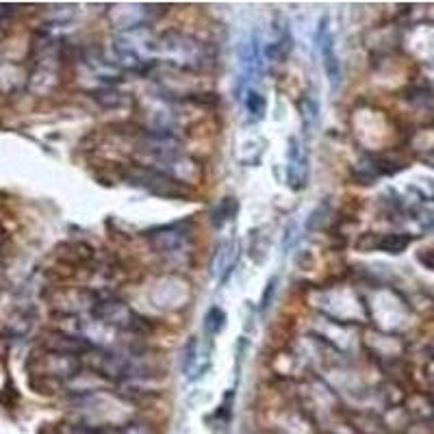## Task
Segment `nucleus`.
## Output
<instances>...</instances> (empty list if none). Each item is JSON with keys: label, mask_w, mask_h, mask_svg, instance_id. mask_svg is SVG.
Masks as SVG:
<instances>
[{"label": "nucleus", "mask_w": 434, "mask_h": 434, "mask_svg": "<svg viewBox=\"0 0 434 434\" xmlns=\"http://www.w3.org/2000/svg\"><path fill=\"white\" fill-rule=\"evenodd\" d=\"M231 252H233V241H224L220 248H217L213 260H211V274L220 280H226V276L231 274Z\"/></svg>", "instance_id": "nucleus-4"}, {"label": "nucleus", "mask_w": 434, "mask_h": 434, "mask_svg": "<svg viewBox=\"0 0 434 434\" xmlns=\"http://www.w3.org/2000/svg\"><path fill=\"white\" fill-rule=\"evenodd\" d=\"M411 245V237L408 235H386L378 241V248L391 254H400Z\"/></svg>", "instance_id": "nucleus-7"}, {"label": "nucleus", "mask_w": 434, "mask_h": 434, "mask_svg": "<svg viewBox=\"0 0 434 434\" xmlns=\"http://www.w3.org/2000/svg\"><path fill=\"white\" fill-rule=\"evenodd\" d=\"M274 291H276V280H270V285H268V293H263V304H260V307H263V309L270 307V300H272Z\"/></svg>", "instance_id": "nucleus-11"}, {"label": "nucleus", "mask_w": 434, "mask_h": 434, "mask_svg": "<svg viewBox=\"0 0 434 434\" xmlns=\"http://www.w3.org/2000/svg\"><path fill=\"white\" fill-rule=\"evenodd\" d=\"M315 43H317V51L322 53V59H324V68H326V74L330 80V90L334 92L341 85V65H339V59L334 55V43H332L328 18H322L317 33H315Z\"/></svg>", "instance_id": "nucleus-2"}, {"label": "nucleus", "mask_w": 434, "mask_h": 434, "mask_svg": "<svg viewBox=\"0 0 434 434\" xmlns=\"http://www.w3.org/2000/svg\"><path fill=\"white\" fill-rule=\"evenodd\" d=\"M297 107H300V111H302L304 126L311 128V126H315V124H317V120H319V102H317V100H313V98H311V94H309V96H304L302 105H297Z\"/></svg>", "instance_id": "nucleus-8"}, {"label": "nucleus", "mask_w": 434, "mask_h": 434, "mask_svg": "<svg viewBox=\"0 0 434 434\" xmlns=\"http://www.w3.org/2000/svg\"><path fill=\"white\" fill-rule=\"evenodd\" d=\"M419 260H421V263H425L428 268H432V270H434V252L421 254V256H419Z\"/></svg>", "instance_id": "nucleus-12"}, {"label": "nucleus", "mask_w": 434, "mask_h": 434, "mask_svg": "<svg viewBox=\"0 0 434 434\" xmlns=\"http://www.w3.org/2000/svg\"><path fill=\"white\" fill-rule=\"evenodd\" d=\"M122 434H154V430L148 423H130L122 430Z\"/></svg>", "instance_id": "nucleus-10"}, {"label": "nucleus", "mask_w": 434, "mask_h": 434, "mask_svg": "<svg viewBox=\"0 0 434 434\" xmlns=\"http://www.w3.org/2000/svg\"><path fill=\"white\" fill-rule=\"evenodd\" d=\"M245 109L248 113L252 115V120H260V117H265V111H268V100L265 96H260L258 92L254 90H248L245 92Z\"/></svg>", "instance_id": "nucleus-6"}, {"label": "nucleus", "mask_w": 434, "mask_h": 434, "mask_svg": "<svg viewBox=\"0 0 434 434\" xmlns=\"http://www.w3.org/2000/svg\"><path fill=\"white\" fill-rule=\"evenodd\" d=\"M226 326V313L220 309V307H213L206 311V317H204V332L208 337H215L220 334Z\"/></svg>", "instance_id": "nucleus-5"}, {"label": "nucleus", "mask_w": 434, "mask_h": 434, "mask_svg": "<svg viewBox=\"0 0 434 434\" xmlns=\"http://www.w3.org/2000/svg\"><path fill=\"white\" fill-rule=\"evenodd\" d=\"M309 179V159L307 152L302 150L295 137L289 139V150H287V183L293 191L307 187Z\"/></svg>", "instance_id": "nucleus-3"}, {"label": "nucleus", "mask_w": 434, "mask_h": 434, "mask_svg": "<svg viewBox=\"0 0 434 434\" xmlns=\"http://www.w3.org/2000/svg\"><path fill=\"white\" fill-rule=\"evenodd\" d=\"M239 83H237V94L243 92V87H248V83H252L260 70V43L256 33L248 35L241 46H239Z\"/></svg>", "instance_id": "nucleus-1"}, {"label": "nucleus", "mask_w": 434, "mask_h": 434, "mask_svg": "<svg viewBox=\"0 0 434 434\" xmlns=\"http://www.w3.org/2000/svg\"><path fill=\"white\" fill-rule=\"evenodd\" d=\"M231 204H235L233 202V198H226L220 206H215L213 208V215H211V222H213V226L215 228H220L226 220H231Z\"/></svg>", "instance_id": "nucleus-9"}]
</instances>
